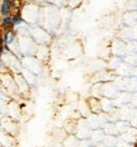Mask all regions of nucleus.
Here are the masks:
<instances>
[{"label":"nucleus","instance_id":"obj_1","mask_svg":"<svg viewBox=\"0 0 137 147\" xmlns=\"http://www.w3.org/2000/svg\"><path fill=\"white\" fill-rule=\"evenodd\" d=\"M11 9H13V0H4L1 4V14L10 15Z\"/></svg>","mask_w":137,"mask_h":147},{"label":"nucleus","instance_id":"obj_2","mask_svg":"<svg viewBox=\"0 0 137 147\" xmlns=\"http://www.w3.org/2000/svg\"><path fill=\"white\" fill-rule=\"evenodd\" d=\"M14 38H15L14 32H13V30H11L10 28H8V29H7V33L4 34V45H5V46H10V45H13Z\"/></svg>","mask_w":137,"mask_h":147},{"label":"nucleus","instance_id":"obj_3","mask_svg":"<svg viewBox=\"0 0 137 147\" xmlns=\"http://www.w3.org/2000/svg\"><path fill=\"white\" fill-rule=\"evenodd\" d=\"M1 24H3V27L11 28V15H3Z\"/></svg>","mask_w":137,"mask_h":147},{"label":"nucleus","instance_id":"obj_4","mask_svg":"<svg viewBox=\"0 0 137 147\" xmlns=\"http://www.w3.org/2000/svg\"><path fill=\"white\" fill-rule=\"evenodd\" d=\"M23 23V18L19 15H13L11 17V27H18Z\"/></svg>","mask_w":137,"mask_h":147}]
</instances>
